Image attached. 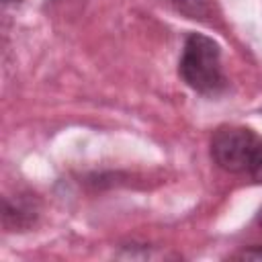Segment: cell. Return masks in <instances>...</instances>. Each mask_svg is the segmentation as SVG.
Segmentation results:
<instances>
[{"instance_id": "6", "label": "cell", "mask_w": 262, "mask_h": 262, "mask_svg": "<svg viewBox=\"0 0 262 262\" xmlns=\"http://www.w3.org/2000/svg\"><path fill=\"white\" fill-rule=\"evenodd\" d=\"M6 2H10V0H6Z\"/></svg>"}, {"instance_id": "3", "label": "cell", "mask_w": 262, "mask_h": 262, "mask_svg": "<svg viewBox=\"0 0 262 262\" xmlns=\"http://www.w3.org/2000/svg\"><path fill=\"white\" fill-rule=\"evenodd\" d=\"M35 207H33V203H29V201H25V199H16V205L12 207V203L10 201H4V223H8L12 217H14V227H27V225H31L33 221H35Z\"/></svg>"}, {"instance_id": "2", "label": "cell", "mask_w": 262, "mask_h": 262, "mask_svg": "<svg viewBox=\"0 0 262 262\" xmlns=\"http://www.w3.org/2000/svg\"><path fill=\"white\" fill-rule=\"evenodd\" d=\"M178 74L199 94L213 96L225 88V76L221 70V49L217 41L207 35L190 33L184 41Z\"/></svg>"}, {"instance_id": "1", "label": "cell", "mask_w": 262, "mask_h": 262, "mask_svg": "<svg viewBox=\"0 0 262 262\" xmlns=\"http://www.w3.org/2000/svg\"><path fill=\"white\" fill-rule=\"evenodd\" d=\"M213 162L252 182H262V135L248 127H219L211 137Z\"/></svg>"}, {"instance_id": "5", "label": "cell", "mask_w": 262, "mask_h": 262, "mask_svg": "<svg viewBox=\"0 0 262 262\" xmlns=\"http://www.w3.org/2000/svg\"><path fill=\"white\" fill-rule=\"evenodd\" d=\"M258 223L262 225V209H260V213H258Z\"/></svg>"}, {"instance_id": "4", "label": "cell", "mask_w": 262, "mask_h": 262, "mask_svg": "<svg viewBox=\"0 0 262 262\" xmlns=\"http://www.w3.org/2000/svg\"><path fill=\"white\" fill-rule=\"evenodd\" d=\"M239 258H262V248H258V246H254V248H248V250H244L242 254H237Z\"/></svg>"}]
</instances>
